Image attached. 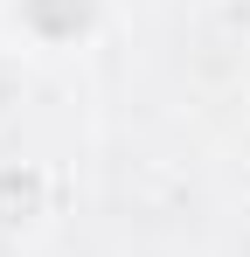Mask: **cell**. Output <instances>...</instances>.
Returning <instances> with one entry per match:
<instances>
[{
	"mask_svg": "<svg viewBox=\"0 0 250 257\" xmlns=\"http://www.w3.org/2000/svg\"><path fill=\"white\" fill-rule=\"evenodd\" d=\"M104 21H111V0H0V42L35 63L97 49Z\"/></svg>",
	"mask_w": 250,
	"mask_h": 257,
	"instance_id": "1",
	"label": "cell"
},
{
	"mask_svg": "<svg viewBox=\"0 0 250 257\" xmlns=\"http://www.w3.org/2000/svg\"><path fill=\"white\" fill-rule=\"evenodd\" d=\"M49 215H56V167L35 153H7L0 160V243L35 236Z\"/></svg>",
	"mask_w": 250,
	"mask_h": 257,
	"instance_id": "2",
	"label": "cell"
}]
</instances>
